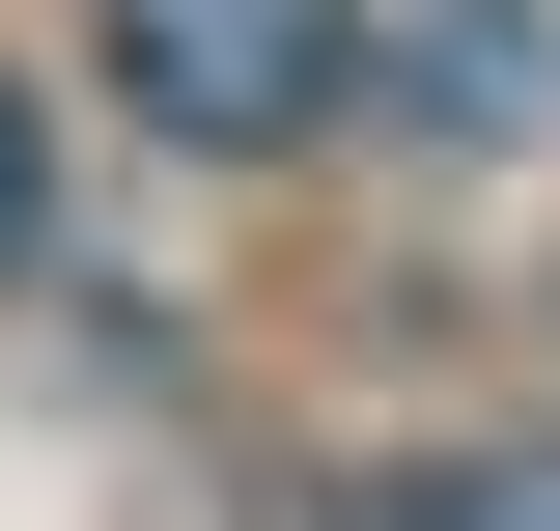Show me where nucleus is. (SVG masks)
Wrapping results in <instances>:
<instances>
[{"instance_id":"4","label":"nucleus","mask_w":560,"mask_h":531,"mask_svg":"<svg viewBox=\"0 0 560 531\" xmlns=\"http://www.w3.org/2000/svg\"><path fill=\"white\" fill-rule=\"evenodd\" d=\"M28 224H57V113L0 84V252H28Z\"/></svg>"},{"instance_id":"2","label":"nucleus","mask_w":560,"mask_h":531,"mask_svg":"<svg viewBox=\"0 0 560 531\" xmlns=\"http://www.w3.org/2000/svg\"><path fill=\"white\" fill-rule=\"evenodd\" d=\"M393 84H420V140H533L560 113V28H533V0H420Z\"/></svg>"},{"instance_id":"3","label":"nucleus","mask_w":560,"mask_h":531,"mask_svg":"<svg viewBox=\"0 0 560 531\" xmlns=\"http://www.w3.org/2000/svg\"><path fill=\"white\" fill-rule=\"evenodd\" d=\"M393 531H560V448H448V475H420Z\"/></svg>"},{"instance_id":"1","label":"nucleus","mask_w":560,"mask_h":531,"mask_svg":"<svg viewBox=\"0 0 560 531\" xmlns=\"http://www.w3.org/2000/svg\"><path fill=\"white\" fill-rule=\"evenodd\" d=\"M84 28H113V113L140 140H224V168H253V140H308L337 113V0H84Z\"/></svg>"}]
</instances>
